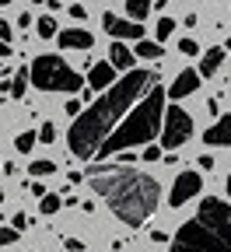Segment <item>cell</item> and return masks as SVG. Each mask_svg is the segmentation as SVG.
<instances>
[{
	"mask_svg": "<svg viewBox=\"0 0 231 252\" xmlns=\"http://www.w3.org/2000/svg\"><path fill=\"white\" fill-rule=\"evenodd\" d=\"M158 81L154 70H137L130 67L123 70L119 81H112L105 88V94H98V98L88 102V109H81L70 123V133H67V147L74 158H95L98 144H102L112 130L116 123L130 112V105H133L140 94Z\"/></svg>",
	"mask_w": 231,
	"mask_h": 252,
	"instance_id": "obj_1",
	"label": "cell"
},
{
	"mask_svg": "<svg viewBox=\"0 0 231 252\" xmlns=\"http://www.w3.org/2000/svg\"><path fill=\"white\" fill-rule=\"evenodd\" d=\"M88 182L95 196H102L105 207L130 228H140L144 220L158 210L161 200V182L147 172L133 168H88Z\"/></svg>",
	"mask_w": 231,
	"mask_h": 252,
	"instance_id": "obj_2",
	"label": "cell"
},
{
	"mask_svg": "<svg viewBox=\"0 0 231 252\" xmlns=\"http://www.w3.org/2000/svg\"><path fill=\"white\" fill-rule=\"evenodd\" d=\"M161 116H165V88L161 81H154L140 98L130 105V112L116 123V130L98 144L95 158H105L123 151V147H137V144H151L158 133H161Z\"/></svg>",
	"mask_w": 231,
	"mask_h": 252,
	"instance_id": "obj_3",
	"label": "cell"
},
{
	"mask_svg": "<svg viewBox=\"0 0 231 252\" xmlns=\"http://www.w3.org/2000/svg\"><path fill=\"white\" fill-rule=\"evenodd\" d=\"M168 242L172 252H231V203L217 196L203 200Z\"/></svg>",
	"mask_w": 231,
	"mask_h": 252,
	"instance_id": "obj_4",
	"label": "cell"
},
{
	"mask_svg": "<svg viewBox=\"0 0 231 252\" xmlns=\"http://www.w3.org/2000/svg\"><path fill=\"white\" fill-rule=\"evenodd\" d=\"M28 81L39 91H67V94H74V91L84 88V77L56 53H42V56L32 60L28 63Z\"/></svg>",
	"mask_w": 231,
	"mask_h": 252,
	"instance_id": "obj_5",
	"label": "cell"
},
{
	"mask_svg": "<svg viewBox=\"0 0 231 252\" xmlns=\"http://www.w3.org/2000/svg\"><path fill=\"white\" fill-rule=\"evenodd\" d=\"M189 137H193V116L179 105H168L161 116V144L168 151H179Z\"/></svg>",
	"mask_w": 231,
	"mask_h": 252,
	"instance_id": "obj_6",
	"label": "cell"
},
{
	"mask_svg": "<svg viewBox=\"0 0 231 252\" xmlns=\"http://www.w3.org/2000/svg\"><path fill=\"white\" fill-rule=\"evenodd\" d=\"M200 189H203V175H200V172H189V168L179 172L175 182H172V193H168V207H172V210L186 207L189 200L200 196Z\"/></svg>",
	"mask_w": 231,
	"mask_h": 252,
	"instance_id": "obj_7",
	"label": "cell"
},
{
	"mask_svg": "<svg viewBox=\"0 0 231 252\" xmlns=\"http://www.w3.org/2000/svg\"><path fill=\"white\" fill-rule=\"evenodd\" d=\"M102 28L109 32L112 39H144V25L140 21H123V18H116V14H102Z\"/></svg>",
	"mask_w": 231,
	"mask_h": 252,
	"instance_id": "obj_8",
	"label": "cell"
},
{
	"mask_svg": "<svg viewBox=\"0 0 231 252\" xmlns=\"http://www.w3.org/2000/svg\"><path fill=\"white\" fill-rule=\"evenodd\" d=\"M200 88V70H179L175 74V81H172V88H165V98H172V102H179V98H189V94Z\"/></svg>",
	"mask_w": 231,
	"mask_h": 252,
	"instance_id": "obj_9",
	"label": "cell"
},
{
	"mask_svg": "<svg viewBox=\"0 0 231 252\" xmlns=\"http://www.w3.org/2000/svg\"><path fill=\"white\" fill-rule=\"evenodd\" d=\"M56 39L63 49H91L95 46V35L88 28H67V32H56Z\"/></svg>",
	"mask_w": 231,
	"mask_h": 252,
	"instance_id": "obj_10",
	"label": "cell"
},
{
	"mask_svg": "<svg viewBox=\"0 0 231 252\" xmlns=\"http://www.w3.org/2000/svg\"><path fill=\"white\" fill-rule=\"evenodd\" d=\"M203 144H210V147H231V116H221L217 123H210V130L203 133Z\"/></svg>",
	"mask_w": 231,
	"mask_h": 252,
	"instance_id": "obj_11",
	"label": "cell"
},
{
	"mask_svg": "<svg viewBox=\"0 0 231 252\" xmlns=\"http://www.w3.org/2000/svg\"><path fill=\"white\" fill-rule=\"evenodd\" d=\"M112 81H116V67H112V63H95V67L88 70V77H84V84H88V88H95V91L109 88Z\"/></svg>",
	"mask_w": 231,
	"mask_h": 252,
	"instance_id": "obj_12",
	"label": "cell"
},
{
	"mask_svg": "<svg viewBox=\"0 0 231 252\" xmlns=\"http://www.w3.org/2000/svg\"><path fill=\"white\" fill-rule=\"evenodd\" d=\"M224 46H214V49H207L203 53V60H200V77H214L217 70H221V63H224Z\"/></svg>",
	"mask_w": 231,
	"mask_h": 252,
	"instance_id": "obj_13",
	"label": "cell"
},
{
	"mask_svg": "<svg viewBox=\"0 0 231 252\" xmlns=\"http://www.w3.org/2000/svg\"><path fill=\"white\" fill-rule=\"evenodd\" d=\"M109 63L116 70H130L137 63V53H130V46H123V42H112V49H109Z\"/></svg>",
	"mask_w": 231,
	"mask_h": 252,
	"instance_id": "obj_14",
	"label": "cell"
},
{
	"mask_svg": "<svg viewBox=\"0 0 231 252\" xmlns=\"http://www.w3.org/2000/svg\"><path fill=\"white\" fill-rule=\"evenodd\" d=\"M137 56H140V60H165V49H161V42L137 39Z\"/></svg>",
	"mask_w": 231,
	"mask_h": 252,
	"instance_id": "obj_15",
	"label": "cell"
},
{
	"mask_svg": "<svg viewBox=\"0 0 231 252\" xmlns=\"http://www.w3.org/2000/svg\"><path fill=\"white\" fill-rule=\"evenodd\" d=\"M126 14H130V21H144L147 14H151V0H126Z\"/></svg>",
	"mask_w": 231,
	"mask_h": 252,
	"instance_id": "obj_16",
	"label": "cell"
},
{
	"mask_svg": "<svg viewBox=\"0 0 231 252\" xmlns=\"http://www.w3.org/2000/svg\"><path fill=\"white\" fill-rule=\"evenodd\" d=\"M35 28H39V32H35L39 39H56V32H60V25H56V18H53V14H42Z\"/></svg>",
	"mask_w": 231,
	"mask_h": 252,
	"instance_id": "obj_17",
	"label": "cell"
},
{
	"mask_svg": "<svg viewBox=\"0 0 231 252\" xmlns=\"http://www.w3.org/2000/svg\"><path fill=\"white\" fill-rule=\"evenodd\" d=\"M60 207H63V196H60V193H42V196H39V210H42L46 217L56 214Z\"/></svg>",
	"mask_w": 231,
	"mask_h": 252,
	"instance_id": "obj_18",
	"label": "cell"
},
{
	"mask_svg": "<svg viewBox=\"0 0 231 252\" xmlns=\"http://www.w3.org/2000/svg\"><path fill=\"white\" fill-rule=\"evenodd\" d=\"M25 91H28V67H21L11 77V94H14V98H25Z\"/></svg>",
	"mask_w": 231,
	"mask_h": 252,
	"instance_id": "obj_19",
	"label": "cell"
},
{
	"mask_svg": "<svg viewBox=\"0 0 231 252\" xmlns=\"http://www.w3.org/2000/svg\"><path fill=\"white\" fill-rule=\"evenodd\" d=\"M39 144V137L32 133V130H25V133H18L14 137V147H18V154H32V147Z\"/></svg>",
	"mask_w": 231,
	"mask_h": 252,
	"instance_id": "obj_20",
	"label": "cell"
},
{
	"mask_svg": "<svg viewBox=\"0 0 231 252\" xmlns=\"http://www.w3.org/2000/svg\"><path fill=\"white\" fill-rule=\"evenodd\" d=\"M28 172L35 175V179H49V175L56 172V165H53V161H32V165H28Z\"/></svg>",
	"mask_w": 231,
	"mask_h": 252,
	"instance_id": "obj_21",
	"label": "cell"
},
{
	"mask_svg": "<svg viewBox=\"0 0 231 252\" xmlns=\"http://www.w3.org/2000/svg\"><path fill=\"white\" fill-rule=\"evenodd\" d=\"M172 32H175V21H172V18H161L158 28H154V35H158V42H165V39L172 35Z\"/></svg>",
	"mask_w": 231,
	"mask_h": 252,
	"instance_id": "obj_22",
	"label": "cell"
},
{
	"mask_svg": "<svg viewBox=\"0 0 231 252\" xmlns=\"http://www.w3.org/2000/svg\"><path fill=\"white\" fill-rule=\"evenodd\" d=\"M18 235H21L18 228H0V249H7V245H14V242H18Z\"/></svg>",
	"mask_w": 231,
	"mask_h": 252,
	"instance_id": "obj_23",
	"label": "cell"
},
{
	"mask_svg": "<svg viewBox=\"0 0 231 252\" xmlns=\"http://www.w3.org/2000/svg\"><path fill=\"white\" fill-rule=\"evenodd\" d=\"M35 137H39L42 144H53V140H56V126H53V123H42V126H39V133H35Z\"/></svg>",
	"mask_w": 231,
	"mask_h": 252,
	"instance_id": "obj_24",
	"label": "cell"
},
{
	"mask_svg": "<svg viewBox=\"0 0 231 252\" xmlns=\"http://www.w3.org/2000/svg\"><path fill=\"white\" fill-rule=\"evenodd\" d=\"M179 53L182 56H200V46H196V39H182L179 42Z\"/></svg>",
	"mask_w": 231,
	"mask_h": 252,
	"instance_id": "obj_25",
	"label": "cell"
},
{
	"mask_svg": "<svg viewBox=\"0 0 231 252\" xmlns=\"http://www.w3.org/2000/svg\"><path fill=\"white\" fill-rule=\"evenodd\" d=\"M140 158H144V161H161V147H158V144H147Z\"/></svg>",
	"mask_w": 231,
	"mask_h": 252,
	"instance_id": "obj_26",
	"label": "cell"
},
{
	"mask_svg": "<svg viewBox=\"0 0 231 252\" xmlns=\"http://www.w3.org/2000/svg\"><path fill=\"white\" fill-rule=\"evenodd\" d=\"M11 228H18V231H25V228H28V217H25L21 210H18V214L11 217Z\"/></svg>",
	"mask_w": 231,
	"mask_h": 252,
	"instance_id": "obj_27",
	"label": "cell"
},
{
	"mask_svg": "<svg viewBox=\"0 0 231 252\" xmlns=\"http://www.w3.org/2000/svg\"><path fill=\"white\" fill-rule=\"evenodd\" d=\"M63 245H67V252H84V242H81V238H74V235L63 242Z\"/></svg>",
	"mask_w": 231,
	"mask_h": 252,
	"instance_id": "obj_28",
	"label": "cell"
},
{
	"mask_svg": "<svg viewBox=\"0 0 231 252\" xmlns=\"http://www.w3.org/2000/svg\"><path fill=\"white\" fill-rule=\"evenodd\" d=\"M81 109H84V102H81V98H70V102H67V116H70V119H74Z\"/></svg>",
	"mask_w": 231,
	"mask_h": 252,
	"instance_id": "obj_29",
	"label": "cell"
},
{
	"mask_svg": "<svg viewBox=\"0 0 231 252\" xmlns=\"http://www.w3.org/2000/svg\"><path fill=\"white\" fill-rule=\"evenodd\" d=\"M70 18H74V21H84V18H88V11H84L81 4H70Z\"/></svg>",
	"mask_w": 231,
	"mask_h": 252,
	"instance_id": "obj_30",
	"label": "cell"
},
{
	"mask_svg": "<svg viewBox=\"0 0 231 252\" xmlns=\"http://www.w3.org/2000/svg\"><path fill=\"white\" fill-rule=\"evenodd\" d=\"M11 35H14V32H11V25H7L4 18H0V39H4V42H11Z\"/></svg>",
	"mask_w": 231,
	"mask_h": 252,
	"instance_id": "obj_31",
	"label": "cell"
},
{
	"mask_svg": "<svg viewBox=\"0 0 231 252\" xmlns=\"http://www.w3.org/2000/svg\"><path fill=\"white\" fill-rule=\"evenodd\" d=\"M151 242H154V245H165V242H168V235H165L161 228H154V231H151Z\"/></svg>",
	"mask_w": 231,
	"mask_h": 252,
	"instance_id": "obj_32",
	"label": "cell"
},
{
	"mask_svg": "<svg viewBox=\"0 0 231 252\" xmlns=\"http://www.w3.org/2000/svg\"><path fill=\"white\" fill-rule=\"evenodd\" d=\"M196 165H200L203 172H207V168H214V154H200V161H196Z\"/></svg>",
	"mask_w": 231,
	"mask_h": 252,
	"instance_id": "obj_33",
	"label": "cell"
},
{
	"mask_svg": "<svg viewBox=\"0 0 231 252\" xmlns=\"http://www.w3.org/2000/svg\"><path fill=\"white\" fill-rule=\"evenodd\" d=\"M28 189H32V196H42V193H46V186H42V182H39V179H35V182H32V186H28Z\"/></svg>",
	"mask_w": 231,
	"mask_h": 252,
	"instance_id": "obj_34",
	"label": "cell"
},
{
	"mask_svg": "<svg viewBox=\"0 0 231 252\" xmlns=\"http://www.w3.org/2000/svg\"><path fill=\"white\" fill-rule=\"evenodd\" d=\"M4 56H11V46H7L4 39H0V60H4Z\"/></svg>",
	"mask_w": 231,
	"mask_h": 252,
	"instance_id": "obj_35",
	"label": "cell"
},
{
	"mask_svg": "<svg viewBox=\"0 0 231 252\" xmlns=\"http://www.w3.org/2000/svg\"><path fill=\"white\" fill-rule=\"evenodd\" d=\"M228 200H231V175H228Z\"/></svg>",
	"mask_w": 231,
	"mask_h": 252,
	"instance_id": "obj_36",
	"label": "cell"
},
{
	"mask_svg": "<svg viewBox=\"0 0 231 252\" xmlns=\"http://www.w3.org/2000/svg\"><path fill=\"white\" fill-rule=\"evenodd\" d=\"M224 49H228V53H231V39H228V46H224Z\"/></svg>",
	"mask_w": 231,
	"mask_h": 252,
	"instance_id": "obj_37",
	"label": "cell"
},
{
	"mask_svg": "<svg viewBox=\"0 0 231 252\" xmlns=\"http://www.w3.org/2000/svg\"><path fill=\"white\" fill-rule=\"evenodd\" d=\"M32 4H42V0H32Z\"/></svg>",
	"mask_w": 231,
	"mask_h": 252,
	"instance_id": "obj_38",
	"label": "cell"
},
{
	"mask_svg": "<svg viewBox=\"0 0 231 252\" xmlns=\"http://www.w3.org/2000/svg\"><path fill=\"white\" fill-rule=\"evenodd\" d=\"M0 4H11V0H0Z\"/></svg>",
	"mask_w": 231,
	"mask_h": 252,
	"instance_id": "obj_39",
	"label": "cell"
}]
</instances>
